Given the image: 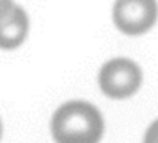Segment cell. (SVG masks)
<instances>
[{
	"label": "cell",
	"instance_id": "1",
	"mask_svg": "<svg viewBox=\"0 0 158 143\" xmlns=\"http://www.w3.org/2000/svg\"><path fill=\"white\" fill-rule=\"evenodd\" d=\"M51 133L56 143H99L104 133V121L93 104L69 101L54 113Z\"/></svg>",
	"mask_w": 158,
	"mask_h": 143
},
{
	"label": "cell",
	"instance_id": "2",
	"mask_svg": "<svg viewBox=\"0 0 158 143\" xmlns=\"http://www.w3.org/2000/svg\"><path fill=\"white\" fill-rule=\"evenodd\" d=\"M141 71L130 59H111L99 71V88L108 98L125 99L133 96L141 86Z\"/></svg>",
	"mask_w": 158,
	"mask_h": 143
},
{
	"label": "cell",
	"instance_id": "3",
	"mask_svg": "<svg viewBox=\"0 0 158 143\" xmlns=\"http://www.w3.org/2000/svg\"><path fill=\"white\" fill-rule=\"evenodd\" d=\"M156 0H116L113 7L114 25L126 36H140L155 25Z\"/></svg>",
	"mask_w": 158,
	"mask_h": 143
},
{
	"label": "cell",
	"instance_id": "4",
	"mask_svg": "<svg viewBox=\"0 0 158 143\" xmlns=\"http://www.w3.org/2000/svg\"><path fill=\"white\" fill-rule=\"evenodd\" d=\"M29 32V17L22 7L14 5L9 14L0 19V49H17Z\"/></svg>",
	"mask_w": 158,
	"mask_h": 143
},
{
	"label": "cell",
	"instance_id": "5",
	"mask_svg": "<svg viewBox=\"0 0 158 143\" xmlns=\"http://www.w3.org/2000/svg\"><path fill=\"white\" fill-rule=\"evenodd\" d=\"M143 143H158V120L146 130Z\"/></svg>",
	"mask_w": 158,
	"mask_h": 143
},
{
	"label": "cell",
	"instance_id": "6",
	"mask_svg": "<svg viewBox=\"0 0 158 143\" xmlns=\"http://www.w3.org/2000/svg\"><path fill=\"white\" fill-rule=\"evenodd\" d=\"M12 7H14V0H0V19L5 14H9Z\"/></svg>",
	"mask_w": 158,
	"mask_h": 143
},
{
	"label": "cell",
	"instance_id": "7",
	"mask_svg": "<svg viewBox=\"0 0 158 143\" xmlns=\"http://www.w3.org/2000/svg\"><path fill=\"white\" fill-rule=\"evenodd\" d=\"M0 137H2V121H0Z\"/></svg>",
	"mask_w": 158,
	"mask_h": 143
}]
</instances>
